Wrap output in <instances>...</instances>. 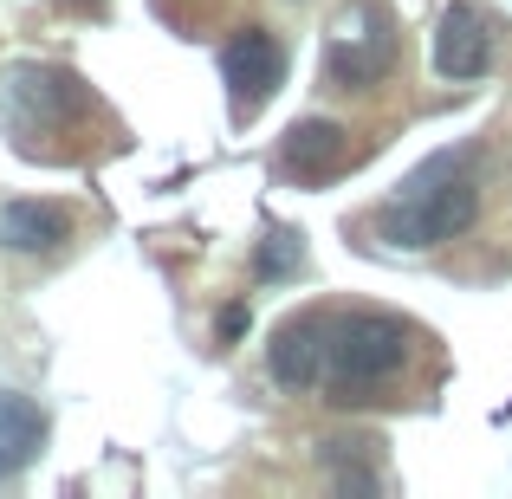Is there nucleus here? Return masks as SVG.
I'll list each match as a JSON object with an SVG mask.
<instances>
[{
    "mask_svg": "<svg viewBox=\"0 0 512 499\" xmlns=\"http://www.w3.org/2000/svg\"><path fill=\"white\" fill-rule=\"evenodd\" d=\"M72 240V208L65 201H39V195H20V201H0V253H59Z\"/></svg>",
    "mask_w": 512,
    "mask_h": 499,
    "instance_id": "obj_8",
    "label": "nucleus"
},
{
    "mask_svg": "<svg viewBox=\"0 0 512 499\" xmlns=\"http://www.w3.org/2000/svg\"><path fill=\"white\" fill-rule=\"evenodd\" d=\"M435 72L448 78V85H474V78L493 72V26H487L480 7L454 0V7L441 13V26H435Z\"/></svg>",
    "mask_w": 512,
    "mask_h": 499,
    "instance_id": "obj_7",
    "label": "nucleus"
},
{
    "mask_svg": "<svg viewBox=\"0 0 512 499\" xmlns=\"http://www.w3.org/2000/svg\"><path fill=\"white\" fill-rule=\"evenodd\" d=\"M65 7H104V0H65Z\"/></svg>",
    "mask_w": 512,
    "mask_h": 499,
    "instance_id": "obj_14",
    "label": "nucleus"
},
{
    "mask_svg": "<svg viewBox=\"0 0 512 499\" xmlns=\"http://www.w3.org/2000/svg\"><path fill=\"white\" fill-rule=\"evenodd\" d=\"M344 163H350V130L331 124V117H305L279 143V169L299 175V182H331Z\"/></svg>",
    "mask_w": 512,
    "mask_h": 499,
    "instance_id": "obj_9",
    "label": "nucleus"
},
{
    "mask_svg": "<svg viewBox=\"0 0 512 499\" xmlns=\"http://www.w3.org/2000/svg\"><path fill=\"white\" fill-rule=\"evenodd\" d=\"M402 59V39H396V13L383 0H344L331 13V39H325V78L338 91H363V85H383Z\"/></svg>",
    "mask_w": 512,
    "mask_h": 499,
    "instance_id": "obj_3",
    "label": "nucleus"
},
{
    "mask_svg": "<svg viewBox=\"0 0 512 499\" xmlns=\"http://www.w3.org/2000/svg\"><path fill=\"white\" fill-rule=\"evenodd\" d=\"M299 266H305V234H292V227H273L260 240V253H253V273L260 279H292Z\"/></svg>",
    "mask_w": 512,
    "mask_h": 499,
    "instance_id": "obj_11",
    "label": "nucleus"
},
{
    "mask_svg": "<svg viewBox=\"0 0 512 499\" xmlns=\"http://www.w3.org/2000/svg\"><path fill=\"white\" fill-rule=\"evenodd\" d=\"M221 85H227L234 124H253V117L273 104V91L286 85V46H279L266 26H240L221 46Z\"/></svg>",
    "mask_w": 512,
    "mask_h": 499,
    "instance_id": "obj_5",
    "label": "nucleus"
},
{
    "mask_svg": "<svg viewBox=\"0 0 512 499\" xmlns=\"http://www.w3.org/2000/svg\"><path fill=\"white\" fill-rule=\"evenodd\" d=\"M46 409H39L33 396H20V389H0V480L26 474V467L39 461V448H46Z\"/></svg>",
    "mask_w": 512,
    "mask_h": 499,
    "instance_id": "obj_10",
    "label": "nucleus"
},
{
    "mask_svg": "<svg viewBox=\"0 0 512 499\" xmlns=\"http://www.w3.org/2000/svg\"><path fill=\"white\" fill-rule=\"evenodd\" d=\"M409 325L389 312H344L331 318V350H325V402H370L383 383L409 370Z\"/></svg>",
    "mask_w": 512,
    "mask_h": 499,
    "instance_id": "obj_2",
    "label": "nucleus"
},
{
    "mask_svg": "<svg viewBox=\"0 0 512 499\" xmlns=\"http://www.w3.org/2000/svg\"><path fill=\"white\" fill-rule=\"evenodd\" d=\"M78 111H91V91L65 65L26 59V65H7V78H0V124L7 130H52Z\"/></svg>",
    "mask_w": 512,
    "mask_h": 499,
    "instance_id": "obj_4",
    "label": "nucleus"
},
{
    "mask_svg": "<svg viewBox=\"0 0 512 499\" xmlns=\"http://www.w3.org/2000/svg\"><path fill=\"white\" fill-rule=\"evenodd\" d=\"M247 325H253V312H247V305H240V299H234V305H227V312H221V318H214V337H221V344H234V337H240V331H247Z\"/></svg>",
    "mask_w": 512,
    "mask_h": 499,
    "instance_id": "obj_13",
    "label": "nucleus"
},
{
    "mask_svg": "<svg viewBox=\"0 0 512 499\" xmlns=\"http://www.w3.org/2000/svg\"><path fill=\"white\" fill-rule=\"evenodd\" d=\"M331 487H338L344 499L350 493H357V499H376V493H383V474H376V467H363V454H357V461H338V480H331Z\"/></svg>",
    "mask_w": 512,
    "mask_h": 499,
    "instance_id": "obj_12",
    "label": "nucleus"
},
{
    "mask_svg": "<svg viewBox=\"0 0 512 499\" xmlns=\"http://www.w3.org/2000/svg\"><path fill=\"white\" fill-rule=\"evenodd\" d=\"M325 350H331V318L325 312H299L273 331L266 344V370L279 389L305 396V389H325Z\"/></svg>",
    "mask_w": 512,
    "mask_h": 499,
    "instance_id": "obj_6",
    "label": "nucleus"
},
{
    "mask_svg": "<svg viewBox=\"0 0 512 499\" xmlns=\"http://www.w3.org/2000/svg\"><path fill=\"white\" fill-rule=\"evenodd\" d=\"M480 214V169H474V150H435L428 163H415L402 175V188L370 214L376 240L389 247H409V253H428L441 240L467 234Z\"/></svg>",
    "mask_w": 512,
    "mask_h": 499,
    "instance_id": "obj_1",
    "label": "nucleus"
}]
</instances>
